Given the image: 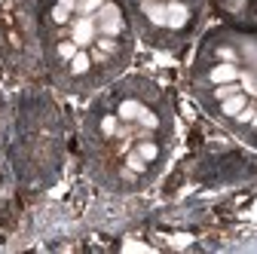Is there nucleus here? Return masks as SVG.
Wrapping results in <instances>:
<instances>
[{
  "label": "nucleus",
  "instance_id": "obj_9",
  "mask_svg": "<svg viewBox=\"0 0 257 254\" xmlns=\"http://www.w3.org/2000/svg\"><path fill=\"white\" fill-rule=\"evenodd\" d=\"M89 65H92V58H89L86 52H77V55L71 58V74H86Z\"/></svg>",
  "mask_w": 257,
  "mask_h": 254
},
{
  "label": "nucleus",
  "instance_id": "obj_16",
  "mask_svg": "<svg viewBox=\"0 0 257 254\" xmlns=\"http://www.w3.org/2000/svg\"><path fill=\"white\" fill-rule=\"evenodd\" d=\"M98 49H101L104 55H110V52H116V40H113V37H101V40H98Z\"/></svg>",
  "mask_w": 257,
  "mask_h": 254
},
{
  "label": "nucleus",
  "instance_id": "obj_11",
  "mask_svg": "<svg viewBox=\"0 0 257 254\" xmlns=\"http://www.w3.org/2000/svg\"><path fill=\"white\" fill-rule=\"evenodd\" d=\"M138 153L144 156L147 163H153L156 156H159V147H156V144H150V141H141V144H138Z\"/></svg>",
  "mask_w": 257,
  "mask_h": 254
},
{
  "label": "nucleus",
  "instance_id": "obj_2",
  "mask_svg": "<svg viewBox=\"0 0 257 254\" xmlns=\"http://www.w3.org/2000/svg\"><path fill=\"white\" fill-rule=\"evenodd\" d=\"M98 34V28H95V16H80L74 25H71V40L77 46H89Z\"/></svg>",
  "mask_w": 257,
  "mask_h": 254
},
{
  "label": "nucleus",
  "instance_id": "obj_18",
  "mask_svg": "<svg viewBox=\"0 0 257 254\" xmlns=\"http://www.w3.org/2000/svg\"><path fill=\"white\" fill-rule=\"evenodd\" d=\"M239 77H242V86H245L248 92H257V83H254V77H251V74H239Z\"/></svg>",
  "mask_w": 257,
  "mask_h": 254
},
{
  "label": "nucleus",
  "instance_id": "obj_5",
  "mask_svg": "<svg viewBox=\"0 0 257 254\" xmlns=\"http://www.w3.org/2000/svg\"><path fill=\"white\" fill-rule=\"evenodd\" d=\"M169 7V16H166V28H184L187 19H190V10L184 4H166Z\"/></svg>",
  "mask_w": 257,
  "mask_h": 254
},
{
  "label": "nucleus",
  "instance_id": "obj_6",
  "mask_svg": "<svg viewBox=\"0 0 257 254\" xmlns=\"http://www.w3.org/2000/svg\"><path fill=\"white\" fill-rule=\"evenodd\" d=\"M248 104V98H245V92H236V95H230V98H223V104H220V113L223 116H239V110Z\"/></svg>",
  "mask_w": 257,
  "mask_h": 254
},
{
  "label": "nucleus",
  "instance_id": "obj_4",
  "mask_svg": "<svg viewBox=\"0 0 257 254\" xmlns=\"http://www.w3.org/2000/svg\"><path fill=\"white\" fill-rule=\"evenodd\" d=\"M144 16H147L156 28H166L169 7H166V4H159V0H144Z\"/></svg>",
  "mask_w": 257,
  "mask_h": 254
},
{
  "label": "nucleus",
  "instance_id": "obj_7",
  "mask_svg": "<svg viewBox=\"0 0 257 254\" xmlns=\"http://www.w3.org/2000/svg\"><path fill=\"white\" fill-rule=\"evenodd\" d=\"M144 107H141V101H135V98H125L122 104H119V119H138V113H141Z\"/></svg>",
  "mask_w": 257,
  "mask_h": 254
},
{
  "label": "nucleus",
  "instance_id": "obj_3",
  "mask_svg": "<svg viewBox=\"0 0 257 254\" xmlns=\"http://www.w3.org/2000/svg\"><path fill=\"white\" fill-rule=\"evenodd\" d=\"M208 77H211V83H217V86H220V83H236V80H239V68L233 65V61H220V65L211 68Z\"/></svg>",
  "mask_w": 257,
  "mask_h": 254
},
{
  "label": "nucleus",
  "instance_id": "obj_1",
  "mask_svg": "<svg viewBox=\"0 0 257 254\" xmlns=\"http://www.w3.org/2000/svg\"><path fill=\"white\" fill-rule=\"evenodd\" d=\"M95 28H98V34H104V37H116L119 31H122V13H119V7L104 4L98 13H95Z\"/></svg>",
  "mask_w": 257,
  "mask_h": 254
},
{
  "label": "nucleus",
  "instance_id": "obj_21",
  "mask_svg": "<svg viewBox=\"0 0 257 254\" xmlns=\"http://www.w3.org/2000/svg\"><path fill=\"white\" fill-rule=\"evenodd\" d=\"M0 4H4V0H0Z\"/></svg>",
  "mask_w": 257,
  "mask_h": 254
},
{
  "label": "nucleus",
  "instance_id": "obj_19",
  "mask_svg": "<svg viewBox=\"0 0 257 254\" xmlns=\"http://www.w3.org/2000/svg\"><path fill=\"white\" fill-rule=\"evenodd\" d=\"M217 55H220L223 61H236V52H233L230 46H220V49H217Z\"/></svg>",
  "mask_w": 257,
  "mask_h": 254
},
{
  "label": "nucleus",
  "instance_id": "obj_8",
  "mask_svg": "<svg viewBox=\"0 0 257 254\" xmlns=\"http://www.w3.org/2000/svg\"><path fill=\"white\" fill-rule=\"evenodd\" d=\"M104 4H107V0H77V13L80 16H95Z\"/></svg>",
  "mask_w": 257,
  "mask_h": 254
},
{
  "label": "nucleus",
  "instance_id": "obj_17",
  "mask_svg": "<svg viewBox=\"0 0 257 254\" xmlns=\"http://www.w3.org/2000/svg\"><path fill=\"white\" fill-rule=\"evenodd\" d=\"M101 132L104 135H116V116H104L101 119Z\"/></svg>",
  "mask_w": 257,
  "mask_h": 254
},
{
  "label": "nucleus",
  "instance_id": "obj_12",
  "mask_svg": "<svg viewBox=\"0 0 257 254\" xmlns=\"http://www.w3.org/2000/svg\"><path fill=\"white\" fill-rule=\"evenodd\" d=\"M125 163H128V169H132V172H144V169H147V160H144L138 150H135V153H128V160H125Z\"/></svg>",
  "mask_w": 257,
  "mask_h": 254
},
{
  "label": "nucleus",
  "instance_id": "obj_14",
  "mask_svg": "<svg viewBox=\"0 0 257 254\" xmlns=\"http://www.w3.org/2000/svg\"><path fill=\"white\" fill-rule=\"evenodd\" d=\"M236 92H239L236 83H220V86H217V98L223 101V98H230V95H236Z\"/></svg>",
  "mask_w": 257,
  "mask_h": 254
},
{
  "label": "nucleus",
  "instance_id": "obj_10",
  "mask_svg": "<svg viewBox=\"0 0 257 254\" xmlns=\"http://www.w3.org/2000/svg\"><path fill=\"white\" fill-rule=\"evenodd\" d=\"M77 52H80V46H77L74 40H61V43H58V58H64V61H71Z\"/></svg>",
  "mask_w": 257,
  "mask_h": 254
},
{
  "label": "nucleus",
  "instance_id": "obj_20",
  "mask_svg": "<svg viewBox=\"0 0 257 254\" xmlns=\"http://www.w3.org/2000/svg\"><path fill=\"white\" fill-rule=\"evenodd\" d=\"M58 4H61V7H68V10H71V13H74V10H77V0H58Z\"/></svg>",
  "mask_w": 257,
  "mask_h": 254
},
{
  "label": "nucleus",
  "instance_id": "obj_13",
  "mask_svg": "<svg viewBox=\"0 0 257 254\" xmlns=\"http://www.w3.org/2000/svg\"><path fill=\"white\" fill-rule=\"evenodd\" d=\"M138 122L144 125V129H156V125H159V119H156V113H153V110H147V107H144V110L138 113Z\"/></svg>",
  "mask_w": 257,
  "mask_h": 254
},
{
  "label": "nucleus",
  "instance_id": "obj_15",
  "mask_svg": "<svg viewBox=\"0 0 257 254\" xmlns=\"http://www.w3.org/2000/svg\"><path fill=\"white\" fill-rule=\"evenodd\" d=\"M52 19H55L58 25H64V22L71 19V10H68V7H61V4H55V10H52Z\"/></svg>",
  "mask_w": 257,
  "mask_h": 254
}]
</instances>
